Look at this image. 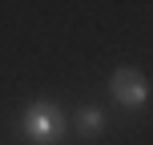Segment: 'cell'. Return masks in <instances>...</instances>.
Instances as JSON below:
<instances>
[{"label":"cell","instance_id":"cell-2","mask_svg":"<svg viewBox=\"0 0 153 145\" xmlns=\"http://www.w3.org/2000/svg\"><path fill=\"white\" fill-rule=\"evenodd\" d=\"M109 93H113V101L125 105V109H145V101H149V81H145L137 69H117L113 77H109Z\"/></svg>","mask_w":153,"mask_h":145},{"label":"cell","instance_id":"cell-1","mask_svg":"<svg viewBox=\"0 0 153 145\" xmlns=\"http://www.w3.org/2000/svg\"><path fill=\"white\" fill-rule=\"evenodd\" d=\"M20 133L32 145H53V141H61V133H65V117H61V109H56L53 101H32L20 113Z\"/></svg>","mask_w":153,"mask_h":145},{"label":"cell","instance_id":"cell-3","mask_svg":"<svg viewBox=\"0 0 153 145\" xmlns=\"http://www.w3.org/2000/svg\"><path fill=\"white\" fill-rule=\"evenodd\" d=\"M101 129H105V113L97 105H81L76 109V133L81 137H97Z\"/></svg>","mask_w":153,"mask_h":145}]
</instances>
